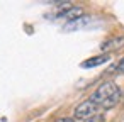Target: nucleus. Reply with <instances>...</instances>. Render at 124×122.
Masks as SVG:
<instances>
[{
  "mask_svg": "<svg viewBox=\"0 0 124 122\" xmlns=\"http://www.w3.org/2000/svg\"><path fill=\"white\" fill-rule=\"evenodd\" d=\"M121 98H122V88L114 81H104L90 95V100L99 108H104V110L116 107L121 102Z\"/></svg>",
  "mask_w": 124,
  "mask_h": 122,
  "instance_id": "nucleus-1",
  "label": "nucleus"
},
{
  "mask_svg": "<svg viewBox=\"0 0 124 122\" xmlns=\"http://www.w3.org/2000/svg\"><path fill=\"white\" fill-rule=\"evenodd\" d=\"M99 110H100V108H99V107H97L90 98H87V100L80 102V103L75 107L73 115H75V119H77V120H88V119H90V117H93Z\"/></svg>",
  "mask_w": 124,
  "mask_h": 122,
  "instance_id": "nucleus-2",
  "label": "nucleus"
},
{
  "mask_svg": "<svg viewBox=\"0 0 124 122\" xmlns=\"http://www.w3.org/2000/svg\"><path fill=\"white\" fill-rule=\"evenodd\" d=\"M92 24V17H87V15H82V17H78V19H75V21H71V22H66L65 24V31H78V29H83V27H87V26H90Z\"/></svg>",
  "mask_w": 124,
  "mask_h": 122,
  "instance_id": "nucleus-3",
  "label": "nucleus"
},
{
  "mask_svg": "<svg viewBox=\"0 0 124 122\" xmlns=\"http://www.w3.org/2000/svg\"><path fill=\"white\" fill-rule=\"evenodd\" d=\"M124 46V37H110V39H107L105 43H102V46H100V51L104 53V54H107V51H114V49H119V48H122Z\"/></svg>",
  "mask_w": 124,
  "mask_h": 122,
  "instance_id": "nucleus-4",
  "label": "nucleus"
},
{
  "mask_svg": "<svg viewBox=\"0 0 124 122\" xmlns=\"http://www.w3.org/2000/svg\"><path fill=\"white\" fill-rule=\"evenodd\" d=\"M109 59H110V54H109V53H107V54H99V56H93V58L83 61L80 66H82V68H95V66H102V65H105Z\"/></svg>",
  "mask_w": 124,
  "mask_h": 122,
  "instance_id": "nucleus-5",
  "label": "nucleus"
},
{
  "mask_svg": "<svg viewBox=\"0 0 124 122\" xmlns=\"http://www.w3.org/2000/svg\"><path fill=\"white\" fill-rule=\"evenodd\" d=\"M87 122H105V117L102 115V114H95L93 117H90Z\"/></svg>",
  "mask_w": 124,
  "mask_h": 122,
  "instance_id": "nucleus-6",
  "label": "nucleus"
},
{
  "mask_svg": "<svg viewBox=\"0 0 124 122\" xmlns=\"http://www.w3.org/2000/svg\"><path fill=\"white\" fill-rule=\"evenodd\" d=\"M112 70H114V71H119V73H122V71H124V58H122V59H121L117 65H114V66H112Z\"/></svg>",
  "mask_w": 124,
  "mask_h": 122,
  "instance_id": "nucleus-7",
  "label": "nucleus"
},
{
  "mask_svg": "<svg viewBox=\"0 0 124 122\" xmlns=\"http://www.w3.org/2000/svg\"><path fill=\"white\" fill-rule=\"evenodd\" d=\"M56 122H77V120L71 119V117H61V119H58Z\"/></svg>",
  "mask_w": 124,
  "mask_h": 122,
  "instance_id": "nucleus-8",
  "label": "nucleus"
},
{
  "mask_svg": "<svg viewBox=\"0 0 124 122\" xmlns=\"http://www.w3.org/2000/svg\"><path fill=\"white\" fill-rule=\"evenodd\" d=\"M122 75H124V71H122Z\"/></svg>",
  "mask_w": 124,
  "mask_h": 122,
  "instance_id": "nucleus-9",
  "label": "nucleus"
}]
</instances>
